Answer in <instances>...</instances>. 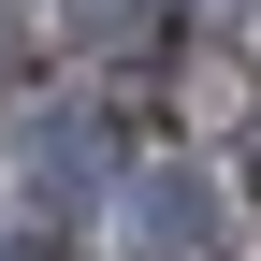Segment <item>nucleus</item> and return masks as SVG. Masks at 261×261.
<instances>
[{"label": "nucleus", "mask_w": 261, "mask_h": 261, "mask_svg": "<svg viewBox=\"0 0 261 261\" xmlns=\"http://www.w3.org/2000/svg\"><path fill=\"white\" fill-rule=\"evenodd\" d=\"M116 247H130V261H218L232 232H218V189L189 174V160H160V174L116 189Z\"/></svg>", "instance_id": "obj_1"}, {"label": "nucleus", "mask_w": 261, "mask_h": 261, "mask_svg": "<svg viewBox=\"0 0 261 261\" xmlns=\"http://www.w3.org/2000/svg\"><path fill=\"white\" fill-rule=\"evenodd\" d=\"M15 160H29V203H44V232H58V218H87V189H102V130H87V116H29L15 130Z\"/></svg>", "instance_id": "obj_2"}, {"label": "nucleus", "mask_w": 261, "mask_h": 261, "mask_svg": "<svg viewBox=\"0 0 261 261\" xmlns=\"http://www.w3.org/2000/svg\"><path fill=\"white\" fill-rule=\"evenodd\" d=\"M87 44H174V0H73Z\"/></svg>", "instance_id": "obj_3"}, {"label": "nucleus", "mask_w": 261, "mask_h": 261, "mask_svg": "<svg viewBox=\"0 0 261 261\" xmlns=\"http://www.w3.org/2000/svg\"><path fill=\"white\" fill-rule=\"evenodd\" d=\"M0 261H44V232H0Z\"/></svg>", "instance_id": "obj_4"}, {"label": "nucleus", "mask_w": 261, "mask_h": 261, "mask_svg": "<svg viewBox=\"0 0 261 261\" xmlns=\"http://www.w3.org/2000/svg\"><path fill=\"white\" fill-rule=\"evenodd\" d=\"M247 189H261V116H247Z\"/></svg>", "instance_id": "obj_5"}, {"label": "nucleus", "mask_w": 261, "mask_h": 261, "mask_svg": "<svg viewBox=\"0 0 261 261\" xmlns=\"http://www.w3.org/2000/svg\"><path fill=\"white\" fill-rule=\"evenodd\" d=\"M0 58H15V15H0Z\"/></svg>", "instance_id": "obj_6"}]
</instances>
